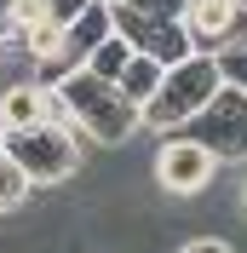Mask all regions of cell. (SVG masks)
Returning a JSON list of instances; mask_svg holds the SVG:
<instances>
[{
    "instance_id": "13",
    "label": "cell",
    "mask_w": 247,
    "mask_h": 253,
    "mask_svg": "<svg viewBox=\"0 0 247 253\" xmlns=\"http://www.w3.org/2000/svg\"><path fill=\"white\" fill-rule=\"evenodd\" d=\"M41 6H46V23H58V29H63V23H75L92 0H41Z\"/></svg>"
},
{
    "instance_id": "16",
    "label": "cell",
    "mask_w": 247,
    "mask_h": 253,
    "mask_svg": "<svg viewBox=\"0 0 247 253\" xmlns=\"http://www.w3.org/2000/svg\"><path fill=\"white\" fill-rule=\"evenodd\" d=\"M0 150H6V126H0Z\"/></svg>"
},
{
    "instance_id": "9",
    "label": "cell",
    "mask_w": 247,
    "mask_h": 253,
    "mask_svg": "<svg viewBox=\"0 0 247 253\" xmlns=\"http://www.w3.org/2000/svg\"><path fill=\"white\" fill-rule=\"evenodd\" d=\"M161 69H167V63H155V58H144V52H132V58H126V69L115 75V86H121V98L144 110V104L155 98V86H161Z\"/></svg>"
},
{
    "instance_id": "15",
    "label": "cell",
    "mask_w": 247,
    "mask_h": 253,
    "mask_svg": "<svg viewBox=\"0 0 247 253\" xmlns=\"http://www.w3.org/2000/svg\"><path fill=\"white\" fill-rule=\"evenodd\" d=\"M236 207H242V219H247V184H242V196H236Z\"/></svg>"
},
{
    "instance_id": "12",
    "label": "cell",
    "mask_w": 247,
    "mask_h": 253,
    "mask_svg": "<svg viewBox=\"0 0 247 253\" xmlns=\"http://www.w3.org/2000/svg\"><path fill=\"white\" fill-rule=\"evenodd\" d=\"M213 58H218V75L247 92V52H213Z\"/></svg>"
},
{
    "instance_id": "8",
    "label": "cell",
    "mask_w": 247,
    "mask_h": 253,
    "mask_svg": "<svg viewBox=\"0 0 247 253\" xmlns=\"http://www.w3.org/2000/svg\"><path fill=\"white\" fill-rule=\"evenodd\" d=\"M41 121H46V86L41 81H12L0 92V126L23 132V126H41Z\"/></svg>"
},
{
    "instance_id": "11",
    "label": "cell",
    "mask_w": 247,
    "mask_h": 253,
    "mask_svg": "<svg viewBox=\"0 0 247 253\" xmlns=\"http://www.w3.org/2000/svg\"><path fill=\"white\" fill-rule=\"evenodd\" d=\"M29 190H35V184L17 173V161L0 150V219H6V213H17V207L29 202Z\"/></svg>"
},
{
    "instance_id": "7",
    "label": "cell",
    "mask_w": 247,
    "mask_h": 253,
    "mask_svg": "<svg viewBox=\"0 0 247 253\" xmlns=\"http://www.w3.org/2000/svg\"><path fill=\"white\" fill-rule=\"evenodd\" d=\"M236 12H242V0H184V35L196 52H218L224 46V35H230Z\"/></svg>"
},
{
    "instance_id": "6",
    "label": "cell",
    "mask_w": 247,
    "mask_h": 253,
    "mask_svg": "<svg viewBox=\"0 0 247 253\" xmlns=\"http://www.w3.org/2000/svg\"><path fill=\"white\" fill-rule=\"evenodd\" d=\"M104 35H115V12H109L104 0H92L86 12L75 17V23H63V41H58V58L41 69V86H52L58 75H69V69H81V63L92 58V46L104 41Z\"/></svg>"
},
{
    "instance_id": "17",
    "label": "cell",
    "mask_w": 247,
    "mask_h": 253,
    "mask_svg": "<svg viewBox=\"0 0 247 253\" xmlns=\"http://www.w3.org/2000/svg\"><path fill=\"white\" fill-rule=\"evenodd\" d=\"M104 6H121V0H104Z\"/></svg>"
},
{
    "instance_id": "4",
    "label": "cell",
    "mask_w": 247,
    "mask_h": 253,
    "mask_svg": "<svg viewBox=\"0 0 247 253\" xmlns=\"http://www.w3.org/2000/svg\"><path fill=\"white\" fill-rule=\"evenodd\" d=\"M172 132L196 138L201 150H213L218 161H247V92L224 81V86H218L184 126H172Z\"/></svg>"
},
{
    "instance_id": "2",
    "label": "cell",
    "mask_w": 247,
    "mask_h": 253,
    "mask_svg": "<svg viewBox=\"0 0 247 253\" xmlns=\"http://www.w3.org/2000/svg\"><path fill=\"white\" fill-rule=\"evenodd\" d=\"M218 86H224V75H218V58H213V52H190V58L167 63L155 98L144 104V126H150V132H172V126H184L190 115L218 92Z\"/></svg>"
},
{
    "instance_id": "10",
    "label": "cell",
    "mask_w": 247,
    "mask_h": 253,
    "mask_svg": "<svg viewBox=\"0 0 247 253\" xmlns=\"http://www.w3.org/2000/svg\"><path fill=\"white\" fill-rule=\"evenodd\" d=\"M126 58H132V46H126L121 35H104V41H98V46H92V58L81 63V69H92L98 81H115V75H121V69H126Z\"/></svg>"
},
{
    "instance_id": "3",
    "label": "cell",
    "mask_w": 247,
    "mask_h": 253,
    "mask_svg": "<svg viewBox=\"0 0 247 253\" xmlns=\"http://www.w3.org/2000/svg\"><path fill=\"white\" fill-rule=\"evenodd\" d=\"M6 156L17 161V173L29 178L35 190L41 184H69V178L81 173V161H86V150H81V132L75 126H23V132H6Z\"/></svg>"
},
{
    "instance_id": "1",
    "label": "cell",
    "mask_w": 247,
    "mask_h": 253,
    "mask_svg": "<svg viewBox=\"0 0 247 253\" xmlns=\"http://www.w3.org/2000/svg\"><path fill=\"white\" fill-rule=\"evenodd\" d=\"M52 92L63 98V115H69V126H75L81 138H98V144H126L144 132V110L138 104H126L121 86L115 81H98L92 69H69V75L52 81Z\"/></svg>"
},
{
    "instance_id": "14",
    "label": "cell",
    "mask_w": 247,
    "mask_h": 253,
    "mask_svg": "<svg viewBox=\"0 0 247 253\" xmlns=\"http://www.w3.org/2000/svg\"><path fill=\"white\" fill-rule=\"evenodd\" d=\"M178 253H236V248H230L224 236H190V242H184Z\"/></svg>"
},
{
    "instance_id": "5",
    "label": "cell",
    "mask_w": 247,
    "mask_h": 253,
    "mask_svg": "<svg viewBox=\"0 0 247 253\" xmlns=\"http://www.w3.org/2000/svg\"><path fill=\"white\" fill-rule=\"evenodd\" d=\"M218 178V156L201 150L184 132H167L161 150H155V184L167 196H207V184Z\"/></svg>"
}]
</instances>
